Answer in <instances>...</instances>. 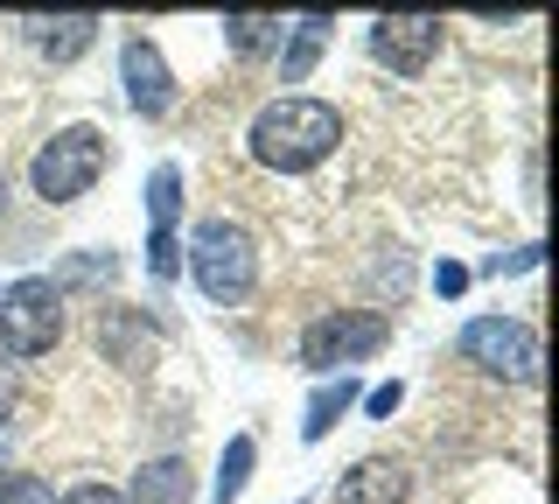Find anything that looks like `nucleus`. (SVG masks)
Segmentation results:
<instances>
[{
  "mask_svg": "<svg viewBox=\"0 0 559 504\" xmlns=\"http://www.w3.org/2000/svg\"><path fill=\"white\" fill-rule=\"evenodd\" d=\"M245 148H252V162L273 168V176H308V168H322L329 154L343 148V113L329 106V98H273V106L252 119Z\"/></svg>",
  "mask_w": 559,
  "mask_h": 504,
  "instance_id": "1",
  "label": "nucleus"
},
{
  "mask_svg": "<svg viewBox=\"0 0 559 504\" xmlns=\"http://www.w3.org/2000/svg\"><path fill=\"white\" fill-rule=\"evenodd\" d=\"M182 267L197 273L203 302H217V308H231V302H245V294L259 288V246L231 218H203L197 238L182 246Z\"/></svg>",
  "mask_w": 559,
  "mask_h": 504,
  "instance_id": "2",
  "label": "nucleus"
},
{
  "mask_svg": "<svg viewBox=\"0 0 559 504\" xmlns=\"http://www.w3.org/2000/svg\"><path fill=\"white\" fill-rule=\"evenodd\" d=\"M105 162H112V148H105L98 127H63V133H49V141L35 148L28 189H35L43 203H78L84 189L105 176Z\"/></svg>",
  "mask_w": 559,
  "mask_h": 504,
  "instance_id": "3",
  "label": "nucleus"
},
{
  "mask_svg": "<svg viewBox=\"0 0 559 504\" xmlns=\"http://www.w3.org/2000/svg\"><path fill=\"white\" fill-rule=\"evenodd\" d=\"M57 337H63V288L49 273H22L0 294V351L43 358V351H57Z\"/></svg>",
  "mask_w": 559,
  "mask_h": 504,
  "instance_id": "4",
  "label": "nucleus"
},
{
  "mask_svg": "<svg viewBox=\"0 0 559 504\" xmlns=\"http://www.w3.org/2000/svg\"><path fill=\"white\" fill-rule=\"evenodd\" d=\"M392 343V316L384 308H336V316H314L301 329V364L308 372H336V364H357Z\"/></svg>",
  "mask_w": 559,
  "mask_h": 504,
  "instance_id": "5",
  "label": "nucleus"
},
{
  "mask_svg": "<svg viewBox=\"0 0 559 504\" xmlns=\"http://www.w3.org/2000/svg\"><path fill=\"white\" fill-rule=\"evenodd\" d=\"M454 358L476 364L489 378H518V386H532L538 378V329L518 323V316H476L454 337Z\"/></svg>",
  "mask_w": 559,
  "mask_h": 504,
  "instance_id": "6",
  "label": "nucleus"
},
{
  "mask_svg": "<svg viewBox=\"0 0 559 504\" xmlns=\"http://www.w3.org/2000/svg\"><path fill=\"white\" fill-rule=\"evenodd\" d=\"M441 36H448L441 14H378L371 22V57L384 71H399V78H419L433 63V49H441Z\"/></svg>",
  "mask_w": 559,
  "mask_h": 504,
  "instance_id": "7",
  "label": "nucleus"
},
{
  "mask_svg": "<svg viewBox=\"0 0 559 504\" xmlns=\"http://www.w3.org/2000/svg\"><path fill=\"white\" fill-rule=\"evenodd\" d=\"M119 78H127V106L140 119H162L175 106V71H168V57L147 36H127V49H119Z\"/></svg>",
  "mask_w": 559,
  "mask_h": 504,
  "instance_id": "8",
  "label": "nucleus"
},
{
  "mask_svg": "<svg viewBox=\"0 0 559 504\" xmlns=\"http://www.w3.org/2000/svg\"><path fill=\"white\" fill-rule=\"evenodd\" d=\"M406 491H413L406 462H392V456H364V462L336 483V504H406Z\"/></svg>",
  "mask_w": 559,
  "mask_h": 504,
  "instance_id": "9",
  "label": "nucleus"
},
{
  "mask_svg": "<svg viewBox=\"0 0 559 504\" xmlns=\"http://www.w3.org/2000/svg\"><path fill=\"white\" fill-rule=\"evenodd\" d=\"M22 28H28V43L43 49L49 63H70V57H84V49L98 43L105 22H98V14H28Z\"/></svg>",
  "mask_w": 559,
  "mask_h": 504,
  "instance_id": "10",
  "label": "nucleus"
},
{
  "mask_svg": "<svg viewBox=\"0 0 559 504\" xmlns=\"http://www.w3.org/2000/svg\"><path fill=\"white\" fill-rule=\"evenodd\" d=\"M329 36H336V22L329 14H301V22H287V49H280V84H301L308 71H314V57L329 49Z\"/></svg>",
  "mask_w": 559,
  "mask_h": 504,
  "instance_id": "11",
  "label": "nucleus"
},
{
  "mask_svg": "<svg viewBox=\"0 0 559 504\" xmlns=\"http://www.w3.org/2000/svg\"><path fill=\"white\" fill-rule=\"evenodd\" d=\"M127 504H189V462L168 456V462H147L133 477V497Z\"/></svg>",
  "mask_w": 559,
  "mask_h": 504,
  "instance_id": "12",
  "label": "nucleus"
},
{
  "mask_svg": "<svg viewBox=\"0 0 559 504\" xmlns=\"http://www.w3.org/2000/svg\"><path fill=\"white\" fill-rule=\"evenodd\" d=\"M252 462H259V442L252 434H231V442H224V462H217V483H210V504H238L245 483H252Z\"/></svg>",
  "mask_w": 559,
  "mask_h": 504,
  "instance_id": "13",
  "label": "nucleus"
},
{
  "mask_svg": "<svg viewBox=\"0 0 559 504\" xmlns=\"http://www.w3.org/2000/svg\"><path fill=\"white\" fill-rule=\"evenodd\" d=\"M280 36H287L280 14H224V43L238 57H266V49H280Z\"/></svg>",
  "mask_w": 559,
  "mask_h": 504,
  "instance_id": "14",
  "label": "nucleus"
},
{
  "mask_svg": "<svg viewBox=\"0 0 559 504\" xmlns=\"http://www.w3.org/2000/svg\"><path fill=\"white\" fill-rule=\"evenodd\" d=\"M175 218H182V168L154 162L147 168V224L154 232H175Z\"/></svg>",
  "mask_w": 559,
  "mask_h": 504,
  "instance_id": "15",
  "label": "nucleus"
},
{
  "mask_svg": "<svg viewBox=\"0 0 559 504\" xmlns=\"http://www.w3.org/2000/svg\"><path fill=\"white\" fill-rule=\"evenodd\" d=\"M349 407H357V378H336V386H322V392L308 399V421H301V442H322V434L336 427V421H343Z\"/></svg>",
  "mask_w": 559,
  "mask_h": 504,
  "instance_id": "16",
  "label": "nucleus"
},
{
  "mask_svg": "<svg viewBox=\"0 0 559 504\" xmlns=\"http://www.w3.org/2000/svg\"><path fill=\"white\" fill-rule=\"evenodd\" d=\"M147 273L162 288H175V273H182V238L175 232H147Z\"/></svg>",
  "mask_w": 559,
  "mask_h": 504,
  "instance_id": "17",
  "label": "nucleus"
},
{
  "mask_svg": "<svg viewBox=\"0 0 559 504\" xmlns=\"http://www.w3.org/2000/svg\"><path fill=\"white\" fill-rule=\"evenodd\" d=\"M0 504H57V491L28 469H0Z\"/></svg>",
  "mask_w": 559,
  "mask_h": 504,
  "instance_id": "18",
  "label": "nucleus"
},
{
  "mask_svg": "<svg viewBox=\"0 0 559 504\" xmlns=\"http://www.w3.org/2000/svg\"><path fill=\"white\" fill-rule=\"evenodd\" d=\"M399 399H406V386L392 378V386H371V392H364V407H371V421H392V413H399Z\"/></svg>",
  "mask_w": 559,
  "mask_h": 504,
  "instance_id": "19",
  "label": "nucleus"
},
{
  "mask_svg": "<svg viewBox=\"0 0 559 504\" xmlns=\"http://www.w3.org/2000/svg\"><path fill=\"white\" fill-rule=\"evenodd\" d=\"M538 253H546V246H518V253H497V259H489L483 273H532V267H538Z\"/></svg>",
  "mask_w": 559,
  "mask_h": 504,
  "instance_id": "20",
  "label": "nucleus"
},
{
  "mask_svg": "<svg viewBox=\"0 0 559 504\" xmlns=\"http://www.w3.org/2000/svg\"><path fill=\"white\" fill-rule=\"evenodd\" d=\"M57 504H127V497H119L112 483H78V491H63Z\"/></svg>",
  "mask_w": 559,
  "mask_h": 504,
  "instance_id": "21",
  "label": "nucleus"
},
{
  "mask_svg": "<svg viewBox=\"0 0 559 504\" xmlns=\"http://www.w3.org/2000/svg\"><path fill=\"white\" fill-rule=\"evenodd\" d=\"M433 288H441L448 302H454V294L468 288V267H454V259H441V267H433Z\"/></svg>",
  "mask_w": 559,
  "mask_h": 504,
  "instance_id": "22",
  "label": "nucleus"
},
{
  "mask_svg": "<svg viewBox=\"0 0 559 504\" xmlns=\"http://www.w3.org/2000/svg\"><path fill=\"white\" fill-rule=\"evenodd\" d=\"M8 413H14V372L0 364V421H8Z\"/></svg>",
  "mask_w": 559,
  "mask_h": 504,
  "instance_id": "23",
  "label": "nucleus"
},
{
  "mask_svg": "<svg viewBox=\"0 0 559 504\" xmlns=\"http://www.w3.org/2000/svg\"><path fill=\"white\" fill-rule=\"evenodd\" d=\"M0 211H8V176H0Z\"/></svg>",
  "mask_w": 559,
  "mask_h": 504,
  "instance_id": "24",
  "label": "nucleus"
}]
</instances>
